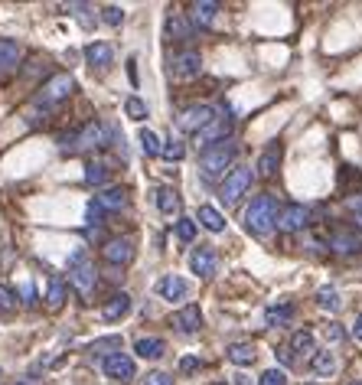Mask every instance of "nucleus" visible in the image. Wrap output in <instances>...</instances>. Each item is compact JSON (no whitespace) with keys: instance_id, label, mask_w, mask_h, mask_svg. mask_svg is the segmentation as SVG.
I'll use <instances>...</instances> for the list:
<instances>
[{"instance_id":"f257e3e1","label":"nucleus","mask_w":362,"mask_h":385,"mask_svg":"<svg viewBox=\"0 0 362 385\" xmlns=\"http://www.w3.org/2000/svg\"><path fill=\"white\" fill-rule=\"evenodd\" d=\"M235 154H238V147H235L232 140L206 147L203 154H199V173H203L209 183L225 180V177H229V170L235 167Z\"/></svg>"},{"instance_id":"f03ea898","label":"nucleus","mask_w":362,"mask_h":385,"mask_svg":"<svg viewBox=\"0 0 362 385\" xmlns=\"http://www.w3.org/2000/svg\"><path fill=\"white\" fill-rule=\"evenodd\" d=\"M274 225H277V196L265 192V196L252 199V206L245 209V229L248 232H252V236H268Z\"/></svg>"},{"instance_id":"7ed1b4c3","label":"nucleus","mask_w":362,"mask_h":385,"mask_svg":"<svg viewBox=\"0 0 362 385\" xmlns=\"http://www.w3.org/2000/svg\"><path fill=\"white\" fill-rule=\"evenodd\" d=\"M111 140H115V128H111V124H95V121H88L79 134L59 140V147L63 150H98V147H108Z\"/></svg>"},{"instance_id":"20e7f679","label":"nucleus","mask_w":362,"mask_h":385,"mask_svg":"<svg viewBox=\"0 0 362 385\" xmlns=\"http://www.w3.org/2000/svg\"><path fill=\"white\" fill-rule=\"evenodd\" d=\"M69 281H72V288L79 290L82 297H88V294L95 290L98 271H95V265H92V258H88L85 248H79V252L69 258Z\"/></svg>"},{"instance_id":"39448f33","label":"nucleus","mask_w":362,"mask_h":385,"mask_svg":"<svg viewBox=\"0 0 362 385\" xmlns=\"http://www.w3.org/2000/svg\"><path fill=\"white\" fill-rule=\"evenodd\" d=\"M252 180H255L252 167H232L229 177L222 180V196H219V199H222L225 206H235L248 190H252Z\"/></svg>"},{"instance_id":"423d86ee","label":"nucleus","mask_w":362,"mask_h":385,"mask_svg":"<svg viewBox=\"0 0 362 385\" xmlns=\"http://www.w3.org/2000/svg\"><path fill=\"white\" fill-rule=\"evenodd\" d=\"M72 92H75V79L69 72H59V75H53V79L43 82L40 95H36V105H43V108L59 105V101H65Z\"/></svg>"},{"instance_id":"0eeeda50","label":"nucleus","mask_w":362,"mask_h":385,"mask_svg":"<svg viewBox=\"0 0 362 385\" xmlns=\"http://www.w3.org/2000/svg\"><path fill=\"white\" fill-rule=\"evenodd\" d=\"M215 118V108L213 105H190V108H183L180 115H176V128L183 131V134H199V131L209 124V121Z\"/></svg>"},{"instance_id":"6e6552de","label":"nucleus","mask_w":362,"mask_h":385,"mask_svg":"<svg viewBox=\"0 0 362 385\" xmlns=\"http://www.w3.org/2000/svg\"><path fill=\"white\" fill-rule=\"evenodd\" d=\"M170 72L173 79H196L203 72V56L196 49H180V53L170 56Z\"/></svg>"},{"instance_id":"1a4fd4ad","label":"nucleus","mask_w":362,"mask_h":385,"mask_svg":"<svg viewBox=\"0 0 362 385\" xmlns=\"http://www.w3.org/2000/svg\"><path fill=\"white\" fill-rule=\"evenodd\" d=\"M229 134H232V118H229V115H222V118L215 115V118L196 134V144H203V150H206V147H213V144H225Z\"/></svg>"},{"instance_id":"9d476101","label":"nucleus","mask_w":362,"mask_h":385,"mask_svg":"<svg viewBox=\"0 0 362 385\" xmlns=\"http://www.w3.org/2000/svg\"><path fill=\"white\" fill-rule=\"evenodd\" d=\"M101 369H105V375L108 379H115V382H131V379L138 375V366H134V359H131L128 353L108 356L105 363H101Z\"/></svg>"},{"instance_id":"9b49d317","label":"nucleus","mask_w":362,"mask_h":385,"mask_svg":"<svg viewBox=\"0 0 362 385\" xmlns=\"http://www.w3.org/2000/svg\"><path fill=\"white\" fill-rule=\"evenodd\" d=\"M101 258H105L108 265H131V258H134V238H108L105 245H101Z\"/></svg>"},{"instance_id":"f8f14e48","label":"nucleus","mask_w":362,"mask_h":385,"mask_svg":"<svg viewBox=\"0 0 362 385\" xmlns=\"http://www.w3.org/2000/svg\"><path fill=\"white\" fill-rule=\"evenodd\" d=\"M215 268H219V255H215L213 245L192 248V255H190V271H192V275H199V278H213Z\"/></svg>"},{"instance_id":"ddd939ff","label":"nucleus","mask_w":362,"mask_h":385,"mask_svg":"<svg viewBox=\"0 0 362 385\" xmlns=\"http://www.w3.org/2000/svg\"><path fill=\"white\" fill-rule=\"evenodd\" d=\"M92 206L95 209H101V213H121L124 206H128V192L121 190V186H108V190L95 192V199H92Z\"/></svg>"},{"instance_id":"4468645a","label":"nucleus","mask_w":362,"mask_h":385,"mask_svg":"<svg viewBox=\"0 0 362 385\" xmlns=\"http://www.w3.org/2000/svg\"><path fill=\"white\" fill-rule=\"evenodd\" d=\"M173 327L180 333H199V327H203V311H199V304H186V307H180V311L173 313Z\"/></svg>"},{"instance_id":"2eb2a0df","label":"nucleus","mask_w":362,"mask_h":385,"mask_svg":"<svg viewBox=\"0 0 362 385\" xmlns=\"http://www.w3.org/2000/svg\"><path fill=\"white\" fill-rule=\"evenodd\" d=\"M277 225H281L284 232H300V229H307L310 225V209L307 206H300V203L288 206L284 213H277Z\"/></svg>"},{"instance_id":"dca6fc26","label":"nucleus","mask_w":362,"mask_h":385,"mask_svg":"<svg viewBox=\"0 0 362 385\" xmlns=\"http://www.w3.org/2000/svg\"><path fill=\"white\" fill-rule=\"evenodd\" d=\"M131 313V297L121 290V294H111L105 300V307H101V320L105 323H117L121 317H128Z\"/></svg>"},{"instance_id":"f3484780","label":"nucleus","mask_w":362,"mask_h":385,"mask_svg":"<svg viewBox=\"0 0 362 385\" xmlns=\"http://www.w3.org/2000/svg\"><path fill=\"white\" fill-rule=\"evenodd\" d=\"M157 294L163 300H183L190 294V281H183L180 275H167V278L157 281Z\"/></svg>"},{"instance_id":"a211bd4d","label":"nucleus","mask_w":362,"mask_h":385,"mask_svg":"<svg viewBox=\"0 0 362 385\" xmlns=\"http://www.w3.org/2000/svg\"><path fill=\"white\" fill-rule=\"evenodd\" d=\"M290 356L294 359H313V353H317V340H313V333L310 330H297L294 336H290Z\"/></svg>"},{"instance_id":"6ab92c4d","label":"nucleus","mask_w":362,"mask_h":385,"mask_svg":"<svg viewBox=\"0 0 362 385\" xmlns=\"http://www.w3.org/2000/svg\"><path fill=\"white\" fill-rule=\"evenodd\" d=\"M85 59L92 69H108V65L115 63V49L108 43H101V40H95V43L85 46Z\"/></svg>"},{"instance_id":"aec40b11","label":"nucleus","mask_w":362,"mask_h":385,"mask_svg":"<svg viewBox=\"0 0 362 385\" xmlns=\"http://www.w3.org/2000/svg\"><path fill=\"white\" fill-rule=\"evenodd\" d=\"M281 154H284V150H281V144H271V147H268L265 154L258 157L255 170H258V177H261V180H271V177L277 173V163H281Z\"/></svg>"},{"instance_id":"412c9836","label":"nucleus","mask_w":362,"mask_h":385,"mask_svg":"<svg viewBox=\"0 0 362 385\" xmlns=\"http://www.w3.org/2000/svg\"><path fill=\"white\" fill-rule=\"evenodd\" d=\"M225 359L235 366H252L258 359V350L255 343H229V350H225Z\"/></svg>"},{"instance_id":"4be33fe9","label":"nucleus","mask_w":362,"mask_h":385,"mask_svg":"<svg viewBox=\"0 0 362 385\" xmlns=\"http://www.w3.org/2000/svg\"><path fill=\"white\" fill-rule=\"evenodd\" d=\"M290 320H294V304H288V300L271 304V307L265 311V323H268V327H288Z\"/></svg>"},{"instance_id":"5701e85b","label":"nucleus","mask_w":362,"mask_h":385,"mask_svg":"<svg viewBox=\"0 0 362 385\" xmlns=\"http://www.w3.org/2000/svg\"><path fill=\"white\" fill-rule=\"evenodd\" d=\"M134 353H138L140 359H160V356L167 353V343L160 340V336H140V340L134 343Z\"/></svg>"},{"instance_id":"b1692460","label":"nucleus","mask_w":362,"mask_h":385,"mask_svg":"<svg viewBox=\"0 0 362 385\" xmlns=\"http://www.w3.org/2000/svg\"><path fill=\"white\" fill-rule=\"evenodd\" d=\"M20 46L13 43V40H0V75L13 72L17 65H20Z\"/></svg>"},{"instance_id":"393cba45","label":"nucleus","mask_w":362,"mask_h":385,"mask_svg":"<svg viewBox=\"0 0 362 385\" xmlns=\"http://www.w3.org/2000/svg\"><path fill=\"white\" fill-rule=\"evenodd\" d=\"M310 369H313V375H333L336 369H340V363H336V356L330 353V350H317L313 353V359H310Z\"/></svg>"},{"instance_id":"a878e982","label":"nucleus","mask_w":362,"mask_h":385,"mask_svg":"<svg viewBox=\"0 0 362 385\" xmlns=\"http://www.w3.org/2000/svg\"><path fill=\"white\" fill-rule=\"evenodd\" d=\"M167 33H170L176 43H190L192 40V23L186 20V17H180V13H173V17H167Z\"/></svg>"},{"instance_id":"bb28decb","label":"nucleus","mask_w":362,"mask_h":385,"mask_svg":"<svg viewBox=\"0 0 362 385\" xmlns=\"http://www.w3.org/2000/svg\"><path fill=\"white\" fill-rule=\"evenodd\" d=\"M190 17H192V23L209 26V23L219 17V3H213V0H199V3H192L190 7Z\"/></svg>"},{"instance_id":"cd10ccee","label":"nucleus","mask_w":362,"mask_h":385,"mask_svg":"<svg viewBox=\"0 0 362 385\" xmlns=\"http://www.w3.org/2000/svg\"><path fill=\"white\" fill-rule=\"evenodd\" d=\"M157 209L163 215H176L180 213V192L173 190V186H160L157 190Z\"/></svg>"},{"instance_id":"c85d7f7f","label":"nucleus","mask_w":362,"mask_h":385,"mask_svg":"<svg viewBox=\"0 0 362 385\" xmlns=\"http://www.w3.org/2000/svg\"><path fill=\"white\" fill-rule=\"evenodd\" d=\"M330 248L333 252H340V255H352V252H359L362 242L356 232H336V236H330Z\"/></svg>"},{"instance_id":"c756f323","label":"nucleus","mask_w":362,"mask_h":385,"mask_svg":"<svg viewBox=\"0 0 362 385\" xmlns=\"http://www.w3.org/2000/svg\"><path fill=\"white\" fill-rule=\"evenodd\" d=\"M199 225L219 236V232H225V215L215 206H199Z\"/></svg>"},{"instance_id":"7c9ffc66","label":"nucleus","mask_w":362,"mask_h":385,"mask_svg":"<svg viewBox=\"0 0 362 385\" xmlns=\"http://www.w3.org/2000/svg\"><path fill=\"white\" fill-rule=\"evenodd\" d=\"M317 307L327 313H340L343 311V297L336 288H320L317 290Z\"/></svg>"},{"instance_id":"2f4dec72","label":"nucleus","mask_w":362,"mask_h":385,"mask_svg":"<svg viewBox=\"0 0 362 385\" xmlns=\"http://www.w3.org/2000/svg\"><path fill=\"white\" fill-rule=\"evenodd\" d=\"M88 353H98V356H105V359L121 353V336H101V340L88 343Z\"/></svg>"},{"instance_id":"473e14b6","label":"nucleus","mask_w":362,"mask_h":385,"mask_svg":"<svg viewBox=\"0 0 362 385\" xmlns=\"http://www.w3.org/2000/svg\"><path fill=\"white\" fill-rule=\"evenodd\" d=\"M46 304H49L53 311H59V307L65 304V281L59 278V275L49 281V294H46Z\"/></svg>"},{"instance_id":"72a5a7b5","label":"nucleus","mask_w":362,"mask_h":385,"mask_svg":"<svg viewBox=\"0 0 362 385\" xmlns=\"http://www.w3.org/2000/svg\"><path fill=\"white\" fill-rule=\"evenodd\" d=\"M108 177H111V170H108V163H88L85 167V183H92V186H105Z\"/></svg>"},{"instance_id":"f704fd0d","label":"nucleus","mask_w":362,"mask_h":385,"mask_svg":"<svg viewBox=\"0 0 362 385\" xmlns=\"http://www.w3.org/2000/svg\"><path fill=\"white\" fill-rule=\"evenodd\" d=\"M160 147H163V144H160V138L154 134V131L150 128L140 131V150H144L147 157H160Z\"/></svg>"},{"instance_id":"c9c22d12","label":"nucleus","mask_w":362,"mask_h":385,"mask_svg":"<svg viewBox=\"0 0 362 385\" xmlns=\"http://www.w3.org/2000/svg\"><path fill=\"white\" fill-rule=\"evenodd\" d=\"M173 232H176V238H180V242H192V238H196V222H192V219H186V215H180V219L173 222Z\"/></svg>"},{"instance_id":"e433bc0d","label":"nucleus","mask_w":362,"mask_h":385,"mask_svg":"<svg viewBox=\"0 0 362 385\" xmlns=\"http://www.w3.org/2000/svg\"><path fill=\"white\" fill-rule=\"evenodd\" d=\"M160 157H163V161H183V157H186V147H183V140H167V144H163V147H160Z\"/></svg>"},{"instance_id":"4c0bfd02","label":"nucleus","mask_w":362,"mask_h":385,"mask_svg":"<svg viewBox=\"0 0 362 385\" xmlns=\"http://www.w3.org/2000/svg\"><path fill=\"white\" fill-rule=\"evenodd\" d=\"M124 111H128V118H134V121H144V118H147V105H144L138 95H131L128 101H124Z\"/></svg>"},{"instance_id":"58836bf2","label":"nucleus","mask_w":362,"mask_h":385,"mask_svg":"<svg viewBox=\"0 0 362 385\" xmlns=\"http://www.w3.org/2000/svg\"><path fill=\"white\" fill-rule=\"evenodd\" d=\"M101 20H105L108 26H121V23H124V10L115 7V3H108V7H101Z\"/></svg>"},{"instance_id":"ea45409f","label":"nucleus","mask_w":362,"mask_h":385,"mask_svg":"<svg viewBox=\"0 0 362 385\" xmlns=\"http://www.w3.org/2000/svg\"><path fill=\"white\" fill-rule=\"evenodd\" d=\"M258 385H288V372L284 369H268V372H261Z\"/></svg>"},{"instance_id":"a19ab883","label":"nucleus","mask_w":362,"mask_h":385,"mask_svg":"<svg viewBox=\"0 0 362 385\" xmlns=\"http://www.w3.org/2000/svg\"><path fill=\"white\" fill-rule=\"evenodd\" d=\"M13 307H17V297H13V290L0 284V311H3V313H10Z\"/></svg>"},{"instance_id":"79ce46f5","label":"nucleus","mask_w":362,"mask_h":385,"mask_svg":"<svg viewBox=\"0 0 362 385\" xmlns=\"http://www.w3.org/2000/svg\"><path fill=\"white\" fill-rule=\"evenodd\" d=\"M69 10H75V20L82 23V26H92V23H95V20H92V17H88V13H92V10H88L85 3H72Z\"/></svg>"},{"instance_id":"37998d69","label":"nucleus","mask_w":362,"mask_h":385,"mask_svg":"<svg viewBox=\"0 0 362 385\" xmlns=\"http://www.w3.org/2000/svg\"><path fill=\"white\" fill-rule=\"evenodd\" d=\"M144 385H173V379H170L167 372H147Z\"/></svg>"},{"instance_id":"c03bdc74","label":"nucleus","mask_w":362,"mask_h":385,"mask_svg":"<svg viewBox=\"0 0 362 385\" xmlns=\"http://www.w3.org/2000/svg\"><path fill=\"white\" fill-rule=\"evenodd\" d=\"M346 206H349V213L356 215V222L362 225V196H349V203Z\"/></svg>"},{"instance_id":"a18cd8bd","label":"nucleus","mask_w":362,"mask_h":385,"mask_svg":"<svg viewBox=\"0 0 362 385\" xmlns=\"http://www.w3.org/2000/svg\"><path fill=\"white\" fill-rule=\"evenodd\" d=\"M343 336H346V333H343L340 323H330V327H327V340L330 343H343Z\"/></svg>"},{"instance_id":"49530a36","label":"nucleus","mask_w":362,"mask_h":385,"mask_svg":"<svg viewBox=\"0 0 362 385\" xmlns=\"http://www.w3.org/2000/svg\"><path fill=\"white\" fill-rule=\"evenodd\" d=\"M180 369H183V372H192V369H203V359H192V356H186V359L180 363Z\"/></svg>"},{"instance_id":"de8ad7c7","label":"nucleus","mask_w":362,"mask_h":385,"mask_svg":"<svg viewBox=\"0 0 362 385\" xmlns=\"http://www.w3.org/2000/svg\"><path fill=\"white\" fill-rule=\"evenodd\" d=\"M352 340H359V343H362V313L356 317V323H352Z\"/></svg>"},{"instance_id":"09e8293b","label":"nucleus","mask_w":362,"mask_h":385,"mask_svg":"<svg viewBox=\"0 0 362 385\" xmlns=\"http://www.w3.org/2000/svg\"><path fill=\"white\" fill-rule=\"evenodd\" d=\"M277 356H281V363H294V356H290V350H277Z\"/></svg>"},{"instance_id":"8fccbe9b","label":"nucleus","mask_w":362,"mask_h":385,"mask_svg":"<svg viewBox=\"0 0 362 385\" xmlns=\"http://www.w3.org/2000/svg\"><path fill=\"white\" fill-rule=\"evenodd\" d=\"M349 385H362V382H359V379H356V382H349Z\"/></svg>"},{"instance_id":"3c124183","label":"nucleus","mask_w":362,"mask_h":385,"mask_svg":"<svg viewBox=\"0 0 362 385\" xmlns=\"http://www.w3.org/2000/svg\"><path fill=\"white\" fill-rule=\"evenodd\" d=\"M0 375H3V369H0Z\"/></svg>"}]
</instances>
